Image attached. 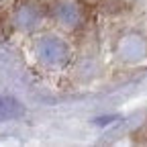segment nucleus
<instances>
[{
  "mask_svg": "<svg viewBox=\"0 0 147 147\" xmlns=\"http://www.w3.org/2000/svg\"><path fill=\"white\" fill-rule=\"evenodd\" d=\"M37 55L45 65L63 67L69 61V47L59 37H43L37 45Z\"/></svg>",
  "mask_w": 147,
  "mask_h": 147,
  "instance_id": "1",
  "label": "nucleus"
},
{
  "mask_svg": "<svg viewBox=\"0 0 147 147\" xmlns=\"http://www.w3.org/2000/svg\"><path fill=\"white\" fill-rule=\"evenodd\" d=\"M51 14L63 29H76L84 21V8L80 0H53Z\"/></svg>",
  "mask_w": 147,
  "mask_h": 147,
  "instance_id": "2",
  "label": "nucleus"
},
{
  "mask_svg": "<svg viewBox=\"0 0 147 147\" xmlns=\"http://www.w3.org/2000/svg\"><path fill=\"white\" fill-rule=\"evenodd\" d=\"M117 53L119 57L125 59V61H137L145 55V41L141 35H135V33H129V35H123L119 43H117Z\"/></svg>",
  "mask_w": 147,
  "mask_h": 147,
  "instance_id": "3",
  "label": "nucleus"
},
{
  "mask_svg": "<svg viewBox=\"0 0 147 147\" xmlns=\"http://www.w3.org/2000/svg\"><path fill=\"white\" fill-rule=\"evenodd\" d=\"M45 18V8L37 0H25L18 4V23H23L29 29L39 27L41 21Z\"/></svg>",
  "mask_w": 147,
  "mask_h": 147,
  "instance_id": "4",
  "label": "nucleus"
},
{
  "mask_svg": "<svg viewBox=\"0 0 147 147\" xmlns=\"http://www.w3.org/2000/svg\"><path fill=\"white\" fill-rule=\"evenodd\" d=\"M23 115V106L14 98L0 96V121H12Z\"/></svg>",
  "mask_w": 147,
  "mask_h": 147,
  "instance_id": "5",
  "label": "nucleus"
}]
</instances>
